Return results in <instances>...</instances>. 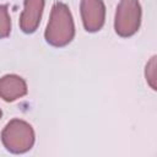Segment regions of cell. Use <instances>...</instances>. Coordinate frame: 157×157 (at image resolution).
Listing matches in <instances>:
<instances>
[{
    "mask_svg": "<svg viewBox=\"0 0 157 157\" xmlns=\"http://www.w3.org/2000/svg\"><path fill=\"white\" fill-rule=\"evenodd\" d=\"M26 81L15 74L5 75L0 78V98L5 102H13L27 94Z\"/></svg>",
    "mask_w": 157,
    "mask_h": 157,
    "instance_id": "obj_6",
    "label": "cell"
},
{
    "mask_svg": "<svg viewBox=\"0 0 157 157\" xmlns=\"http://www.w3.org/2000/svg\"><path fill=\"white\" fill-rule=\"evenodd\" d=\"M45 0H25L23 11L20 17V28L25 33H33L37 31L43 15Z\"/></svg>",
    "mask_w": 157,
    "mask_h": 157,
    "instance_id": "obj_5",
    "label": "cell"
},
{
    "mask_svg": "<svg viewBox=\"0 0 157 157\" xmlns=\"http://www.w3.org/2000/svg\"><path fill=\"white\" fill-rule=\"evenodd\" d=\"M141 23V5L139 0H120L117 6L114 29L120 37L134 36Z\"/></svg>",
    "mask_w": 157,
    "mask_h": 157,
    "instance_id": "obj_3",
    "label": "cell"
},
{
    "mask_svg": "<svg viewBox=\"0 0 157 157\" xmlns=\"http://www.w3.org/2000/svg\"><path fill=\"white\" fill-rule=\"evenodd\" d=\"M11 32V18L6 5H0V39L6 38Z\"/></svg>",
    "mask_w": 157,
    "mask_h": 157,
    "instance_id": "obj_7",
    "label": "cell"
},
{
    "mask_svg": "<svg viewBox=\"0 0 157 157\" xmlns=\"http://www.w3.org/2000/svg\"><path fill=\"white\" fill-rule=\"evenodd\" d=\"M1 115H2V112H1V109H0V118H1Z\"/></svg>",
    "mask_w": 157,
    "mask_h": 157,
    "instance_id": "obj_9",
    "label": "cell"
},
{
    "mask_svg": "<svg viewBox=\"0 0 157 157\" xmlns=\"http://www.w3.org/2000/svg\"><path fill=\"white\" fill-rule=\"evenodd\" d=\"M145 77H146L147 83L150 85V87L153 91H156V55H153L146 64Z\"/></svg>",
    "mask_w": 157,
    "mask_h": 157,
    "instance_id": "obj_8",
    "label": "cell"
},
{
    "mask_svg": "<svg viewBox=\"0 0 157 157\" xmlns=\"http://www.w3.org/2000/svg\"><path fill=\"white\" fill-rule=\"evenodd\" d=\"M75 36V25L70 9L64 2H55L52 7L44 37L48 44L61 48L67 45Z\"/></svg>",
    "mask_w": 157,
    "mask_h": 157,
    "instance_id": "obj_1",
    "label": "cell"
},
{
    "mask_svg": "<svg viewBox=\"0 0 157 157\" xmlns=\"http://www.w3.org/2000/svg\"><path fill=\"white\" fill-rule=\"evenodd\" d=\"M81 18L87 32H98L105 21V6L103 0H81Z\"/></svg>",
    "mask_w": 157,
    "mask_h": 157,
    "instance_id": "obj_4",
    "label": "cell"
},
{
    "mask_svg": "<svg viewBox=\"0 0 157 157\" xmlns=\"http://www.w3.org/2000/svg\"><path fill=\"white\" fill-rule=\"evenodd\" d=\"M34 130L22 119L10 120L1 132L4 147L11 153H25L34 145Z\"/></svg>",
    "mask_w": 157,
    "mask_h": 157,
    "instance_id": "obj_2",
    "label": "cell"
}]
</instances>
